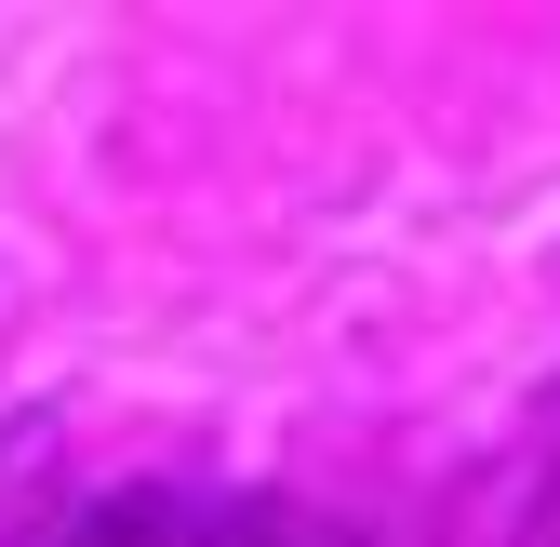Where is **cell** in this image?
I'll return each instance as SVG.
<instances>
[{"label":"cell","mask_w":560,"mask_h":547,"mask_svg":"<svg viewBox=\"0 0 560 547\" xmlns=\"http://www.w3.org/2000/svg\"><path fill=\"white\" fill-rule=\"evenodd\" d=\"M54 547H294L280 521H254V508H214V494H107V508H81Z\"/></svg>","instance_id":"6da1fadb"}]
</instances>
